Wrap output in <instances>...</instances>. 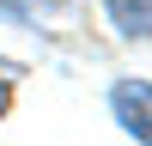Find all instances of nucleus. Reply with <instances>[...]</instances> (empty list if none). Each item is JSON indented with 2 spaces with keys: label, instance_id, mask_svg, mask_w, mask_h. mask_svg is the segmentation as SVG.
<instances>
[{
  "label": "nucleus",
  "instance_id": "nucleus-1",
  "mask_svg": "<svg viewBox=\"0 0 152 146\" xmlns=\"http://www.w3.org/2000/svg\"><path fill=\"white\" fill-rule=\"evenodd\" d=\"M110 104H116V116H122V128L134 134V140H152V85H116V97H110Z\"/></svg>",
  "mask_w": 152,
  "mask_h": 146
},
{
  "label": "nucleus",
  "instance_id": "nucleus-2",
  "mask_svg": "<svg viewBox=\"0 0 152 146\" xmlns=\"http://www.w3.org/2000/svg\"><path fill=\"white\" fill-rule=\"evenodd\" d=\"M104 12L122 36H152V0H104Z\"/></svg>",
  "mask_w": 152,
  "mask_h": 146
},
{
  "label": "nucleus",
  "instance_id": "nucleus-3",
  "mask_svg": "<svg viewBox=\"0 0 152 146\" xmlns=\"http://www.w3.org/2000/svg\"><path fill=\"white\" fill-rule=\"evenodd\" d=\"M61 0H0V12H12V18H43V12H55Z\"/></svg>",
  "mask_w": 152,
  "mask_h": 146
},
{
  "label": "nucleus",
  "instance_id": "nucleus-4",
  "mask_svg": "<svg viewBox=\"0 0 152 146\" xmlns=\"http://www.w3.org/2000/svg\"><path fill=\"white\" fill-rule=\"evenodd\" d=\"M6 104H12V67L0 61V116H6Z\"/></svg>",
  "mask_w": 152,
  "mask_h": 146
}]
</instances>
